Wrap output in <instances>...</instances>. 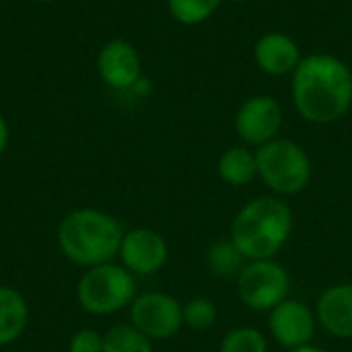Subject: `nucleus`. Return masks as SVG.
Segmentation results:
<instances>
[{"label":"nucleus","instance_id":"obj_7","mask_svg":"<svg viewBox=\"0 0 352 352\" xmlns=\"http://www.w3.org/2000/svg\"><path fill=\"white\" fill-rule=\"evenodd\" d=\"M182 303L159 291L136 295L130 305V324L153 342L169 340L184 328Z\"/></svg>","mask_w":352,"mask_h":352},{"label":"nucleus","instance_id":"obj_19","mask_svg":"<svg viewBox=\"0 0 352 352\" xmlns=\"http://www.w3.org/2000/svg\"><path fill=\"white\" fill-rule=\"evenodd\" d=\"M184 311V326H188L194 332H206L210 330L219 320V309L214 301L208 297H194L182 307Z\"/></svg>","mask_w":352,"mask_h":352},{"label":"nucleus","instance_id":"obj_6","mask_svg":"<svg viewBox=\"0 0 352 352\" xmlns=\"http://www.w3.org/2000/svg\"><path fill=\"white\" fill-rule=\"evenodd\" d=\"M235 280L239 301L260 314H270L291 293V276L276 260H250Z\"/></svg>","mask_w":352,"mask_h":352},{"label":"nucleus","instance_id":"obj_5","mask_svg":"<svg viewBox=\"0 0 352 352\" xmlns=\"http://www.w3.org/2000/svg\"><path fill=\"white\" fill-rule=\"evenodd\" d=\"M76 299L87 314H118L136 299V276L113 262L87 268L76 285Z\"/></svg>","mask_w":352,"mask_h":352},{"label":"nucleus","instance_id":"obj_15","mask_svg":"<svg viewBox=\"0 0 352 352\" xmlns=\"http://www.w3.org/2000/svg\"><path fill=\"white\" fill-rule=\"evenodd\" d=\"M219 177L231 188H243L258 177L256 151L250 146H231L227 148L217 165Z\"/></svg>","mask_w":352,"mask_h":352},{"label":"nucleus","instance_id":"obj_9","mask_svg":"<svg viewBox=\"0 0 352 352\" xmlns=\"http://www.w3.org/2000/svg\"><path fill=\"white\" fill-rule=\"evenodd\" d=\"M283 128V107L268 95H256L241 103L235 116V130L248 146H264L278 138Z\"/></svg>","mask_w":352,"mask_h":352},{"label":"nucleus","instance_id":"obj_2","mask_svg":"<svg viewBox=\"0 0 352 352\" xmlns=\"http://www.w3.org/2000/svg\"><path fill=\"white\" fill-rule=\"evenodd\" d=\"M293 233V212L278 196L250 200L233 217L229 239L245 260H274Z\"/></svg>","mask_w":352,"mask_h":352},{"label":"nucleus","instance_id":"obj_20","mask_svg":"<svg viewBox=\"0 0 352 352\" xmlns=\"http://www.w3.org/2000/svg\"><path fill=\"white\" fill-rule=\"evenodd\" d=\"M169 12L184 25H198L212 16L221 6V0H167Z\"/></svg>","mask_w":352,"mask_h":352},{"label":"nucleus","instance_id":"obj_25","mask_svg":"<svg viewBox=\"0 0 352 352\" xmlns=\"http://www.w3.org/2000/svg\"><path fill=\"white\" fill-rule=\"evenodd\" d=\"M233 2H245V0H233Z\"/></svg>","mask_w":352,"mask_h":352},{"label":"nucleus","instance_id":"obj_17","mask_svg":"<svg viewBox=\"0 0 352 352\" xmlns=\"http://www.w3.org/2000/svg\"><path fill=\"white\" fill-rule=\"evenodd\" d=\"M103 352H153V340L132 324H116L103 334Z\"/></svg>","mask_w":352,"mask_h":352},{"label":"nucleus","instance_id":"obj_4","mask_svg":"<svg viewBox=\"0 0 352 352\" xmlns=\"http://www.w3.org/2000/svg\"><path fill=\"white\" fill-rule=\"evenodd\" d=\"M258 177L278 198L301 194L311 182V159L303 146L289 138H274L256 148Z\"/></svg>","mask_w":352,"mask_h":352},{"label":"nucleus","instance_id":"obj_14","mask_svg":"<svg viewBox=\"0 0 352 352\" xmlns=\"http://www.w3.org/2000/svg\"><path fill=\"white\" fill-rule=\"evenodd\" d=\"M29 322V305L25 297L6 285H0V346H8L21 338Z\"/></svg>","mask_w":352,"mask_h":352},{"label":"nucleus","instance_id":"obj_21","mask_svg":"<svg viewBox=\"0 0 352 352\" xmlns=\"http://www.w3.org/2000/svg\"><path fill=\"white\" fill-rule=\"evenodd\" d=\"M68 352H103V334L91 328L74 332L68 342Z\"/></svg>","mask_w":352,"mask_h":352},{"label":"nucleus","instance_id":"obj_22","mask_svg":"<svg viewBox=\"0 0 352 352\" xmlns=\"http://www.w3.org/2000/svg\"><path fill=\"white\" fill-rule=\"evenodd\" d=\"M8 136H10L8 124H6L4 116L0 113V157L4 155V151H6V146H8Z\"/></svg>","mask_w":352,"mask_h":352},{"label":"nucleus","instance_id":"obj_18","mask_svg":"<svg viewBox=\"0 0 352 352\" xmlns=\"http://www.w3.org/2000/svg\"><path fill=\"white\" fill-rule=\"evenodd\" d=\"M219 352H268V338L258 328L239 326L221 338Z\"/></svg>","mask_w":352,"mask_h":352},{"label":"nucleus","instance_id":"obj_16","mask_svg":"<svg viewBox=\"0 0 352 352\" xmlns=\"http://www.w3.org/2000/svg\"><path fill=\"white\" fill-rule=\"evenodd\" d=\"M206 264L217 278H237L248 260L231 239H219L208 248Z\"/></svg>","mask_w":352,"mask_h":352},{"label":"nucleus","instance_id":"obj_24","mask_svg":"<svg viewBox=\"0 0 352 352\" xmlns=\"http://www.w3.org/2000/svg\"><path fill=\"white\" fill-rule=\"evenodd\" d=\"M35 2H54V0H35Z\"/></svg>","mask_w":352,"mask_h":352},{"label":"nucleus","instance_id":"obj_13","mask_svg":"<svg viewBox=\"0 0 352 352\" xmlns=\"http://www.w3.org/2000/svg\"><path fill=\"white\" fill-rule=\"evenodd\" d=\"M254 56H256L260 70L272 76L295 72V68L301 62V52L295 39L278 31L262 35L254 47Z\"/></svg>","mask_w":352,"mask_h":352},{"label":"nucleus","instance_id":"obj_3","mask_svg":"<svg viewBox=\"0 0 352 352\" xmlns=\"http://www.w3.org/2000/svg\"><path fill=\"white\" fill-rule=\"evenodd\" d=\"M124 229L118 219L97 208L68 212L58 225V248L76 266L93 268L120 254Z\"/></svg>","mask_w":352,"mask_h":352},{"label":"nucleus","instance_id":"obj_1","mask_svg":"<svg viewBox=\"0 0 352 352\" xmlns=\"http://www.w3.org/2000/svg\"><path fill=\"white\" fill-rule=\"evenodd\" d=\"M293 101L303 120L334 124L352 105V70L330 54L301 58L293 76Z\"/></svg>","mask_w":352,"mask_h":352},{"label":"nucleus","instance_id":"obj_8","mask_svg":"<svg viewBox=\"0 0 352 352\" xmlns=\"http://www.w3.org/2000/svg\"><path fill=\"white\" fill-rule=\"evenodd\" d=\"M316 309L305 305L299 299H285L268 314V332L270 338L283 349L295 351L314 342L318 332Z\"/></svg>","mask_w":352,"mask_h":352},{"label":"nucleus","instance_id":"obj_12","mask_svg":"<svg viewBox=\"0 0 352 352\" xmlns=\"http://www.w3.org/2000/svg\"><path fill=\"white\" fill-rule=\"evenodd\" d=\"M316 318L330 336L352 340V283L328 287L316 303Z\"/></svg>","mask_w":352,"mask_h":352},{"label":"nucleus","instance_id":"obj_23","mask_svg":"<svg viewBox=\"0 0 352 352\" xmlns=\"http://www.w3.org/2000/svg\"><path fill=\"white\" fill-rule=\"evenodd\" d=\"M289 352H330V351H326V349H322V346L307 344V346H301V349H295V351H289Z\"/></svg>","mask_w":352,"mask_h":352},{"label":"nucleus","instance_id":"obj_10","mask_svg":"<svg viewBox=\"0 0 352 352\" xmlns=\"http://www.w3.org/2000/svg\"><path fill=\"white\" fill-rule=\"evenodd\" d=\"M118 256L122 266L134 276H153L167 264L169 245L159 231L138 227L124 233Z\"/></svg>","mask_w":352,"mask_h":352},{"label":"nucleus","instance_id":"obj_11","mask_svg":"<svg viewBox=\"0 0 352 352\" xmlns=\"http://www.w3.org/2000/svg\"><path fill=\"white\" fill-rule=\"evenodd\" d=\"M97 70L107 87L124 91L138 82L142 64L136 47L130 41L111 39L97 54Z\"/></svg>","mask_w":352,"mask_h":352}]
</instances>
